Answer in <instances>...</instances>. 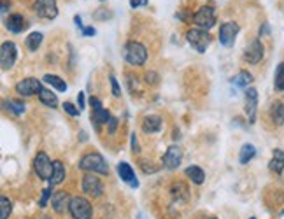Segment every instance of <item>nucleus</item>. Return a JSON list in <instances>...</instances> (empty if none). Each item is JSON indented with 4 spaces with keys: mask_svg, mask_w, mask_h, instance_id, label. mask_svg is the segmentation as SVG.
<instances>
[{
    "mask_svg": "<svg viewBox=\"0 0 284 219\" xmlns=\"http://www.w3.org/2000/svg\"><path fill=\"white\" fill-rule=\"evenodd\" d=\"M65 174H67V170H65L63 163H62L60 159L53 161V175H51V181H49V186H56V184L63 183Z\"/></svg>",
    "mask_w": 284,
    "mask_h": 219,
    "instance_id": "aec40b11",
    "label": "nucleus"
},
{
    "mask_svg": "<svg viewBox=\"0 0 284 219\" xmlns=\"http://www.w3.org/2000/svg\"><path fill=\"white\" fill-rule=\"evenodd\" d=\"M144 79H146V83L149 84V86H156V84L160 83V76L156 74V72H148L144 76Z\"/></svg>",
    "mask_w": 284,
    "mask_h": 219,
    "instance_id": "72a5a7b5",
    "label": "nucleus"
},
{
    "mask_svg": "<svg viewBox=\"0 0 284 219\" xmlns=\"http://www.w3.org/2000/svg\"><path fill=\"white\" fill-rule=\"evenodd\" d=\"M77 105H79L81 111L86 107V98H84V93L83 92H79V95H77Z\"/></svg>",
    "mask_w": 284,
    "mask_h": 219,
    "instance_id": "ea45409f",
    "label": "nucleus"
},
{
    "mask_svg": "<svg viewBox=\"0 0 284 219\" xmlns=\"http://www.w3.org/2000/svg\"><path fill=\"white\" fill-rule=\"evenodd\" d=\"M44 83H48L49 86H53L55 90H58V92L65 93L67 92V83H65V79H62L60 76H55V74H46L44 76Z\"/></svg>",
    "mask_w": 284,
    "mask_h": 219,
    "instance_id": "393cba45",
    "label": "nucleus"
},
{
    "mask_svg": "<svg viewBox=\"0 0 284 219\" xmlns=\"http://www.w3.org/2000/svg\"><path fill=\"white\" fill-rule=\"evenodd\" d=\"M40 88H42V84H40L39 79H35V77H27V79L16 83L14 90H16V93L20 96H32V95H39Z\"/></svg>",
    "mask_w": 284,
    "mask_h": 219,
    "instance_id": "9b49d317",
    "label": "nucleus"
},
{
    "mask_svg": "<svg viewBox=\"0 0 284 219\" xmlns=\"http://www.w3.org/2000/svg\"><path fill=\"white\" fill-rule=\"evenodd\" d=\"M51 203H53L55 212L62 214V212H65V209H68L70 196H68V193H65V191H56L55 195H53V198H51Z\"/></svg>",
    "mask_w": 284,
    "mask_h": 219,
    "instance_id": "6ab92c4d",
    "label": "nucleus"
},
{
    "mask_svg": "<svg viewBox=\"0 0 284 219\" xmlns=\"http://www.w3.org/2000/svg\"><path fill=\"white\" fill-rule=\"evenodd\" d=\"M63 111L67 112L68 116H74V118L81 114V109L76 107L74 104H70V102H65V104H63Z\"/></svg>",
    "mask_w": 284,
    "mask_h": 219,
    "instance_id": "473e14b6",
    "label": "nucleus"
},
{
    "mask_svg": "<svg viewBox=\"0 0 284 219\" xmlns=\"http://www.w3.org/2000/svg\"><path fill=\"white\" fill-rule=\"evenodd\" d=\"M12 212V203L7 196H2L0 198V219H9Z\"/></svg>",
    "mask_w": 284,
    "mask_h": 219,
    "instance_id": "7c9ffc66",
    "label": "nucleus"
},
{
    "mask_svg": "<svg viewBox=\"0 0 284 219\" xmlns=\"http://www.w3.org/2000/svg\"><path fill=\"white\" fill-rule=\"evenodd\" d=\"M116 126H118V120L116 118H111V121H109V133H114Z\"/></svg>",
    "mask_w": 284,
    "mask_h": 219,
    "instance_id": "a19ab883",
    "label": "nucleus"
},
{
    "mask_svg": "<svg viewBox=\"0 0 284 219\" xmlns=\"http://www.w3.org/2000/svg\"><path fill=\"white\" fill-rule=\"evenodd\" d=\"M246 114H248L249 123H254L256 121V111H258V92L254 88H248L246 90Z\"/></svg>",
    "mask_w": 284,
    "mask_h": 219,
    "instance_id": "ddd939ff",
    "label": "nucleus"
},
{
    "mask_svg": "<svg viewBox=\"0 0 284 219\" xmlns=\"http://www.w3.org/2000/svg\"><path fill=\"white\" fill-rule=\"evenodd\" d=\"M232 83L235 84L237 88H246V90H248V86L252 83V76L248 70H240L239 74L232 79Z\"/></svg>",
    "mask_w": 284,
    "mask_h": 219,
    "instance_id": "bb28decb",
    "label": "nucleus"
},
{
    "mask_svg": "<svg viewBox=\"0 0 284 219\" xmlns=\"http://www.w3.org/2000/svg\"><path fill=\"white\" fill-rule=\"evenodd\" d=\"M270 118H272V121L277 125V126L284 125V104L283 102H274L272 107H270Z\"/></svg>",
    "mask_w": 284,
    "mask_h": 219,
    "instance_id": "b1692460",
    "label": "nucleus"
},
{
    "mask_svg": "<svg viewBox=\"0 0 284 219\" xmlns=\"http://www.w3.org/2000/svg\"><path fill=\"white\" fill-rule=\"evenodd\" d=\"M240 32L239 23L235 21H226L220 27V42L223 44L224 48H232L235 44V39Z\"/></svg>",
    "mask_w": 284,
    "mask_h": 219,
    "instance_id": "6e6552de",
    "label": "nucleus"
},
{
    "mask_svg": "<svg viewBox=\"0 0 284 219\" xmlns=\"http://www.w3.org/2000/svg\"><path fill=\"white\" fill-rule=\"evenodd\" d=\"M256 156V148L252 144H244L242 149H240V155H239V161L242 165H248L252 158Z\"/></svg>",
    "mask_w": 284,
    "mask_h": 219,
    "instance_id": "a878e982",
    "label": "nucleus"
},
{
    "mask_svg": "<svg viewBox=\"0 0 284 219\" xmlns=\"http://www.w3.org/2000/svg\"><path fill=\"white\" fill-rule=\"evenodd\" d=\"M161 125H163V121H161L160 116H146L144 121H142V130H144V133H158L161 130Z\"/></svg>",
    "mask_w": 284,
    "mask_h": 219,
    "instance_id": "a211bd4d",
    "label": "nucleus"
},
{
    "mask_svg": "<svg viewBox=\"0 0 284 219\" xmlns=\"http://www.w3.org/2000/svg\"><path fill=\"white\" fill-rule=\"evenodd\" d=\"M130 142H132V153H133V155H139L140 148H139V142H137L135 133H132V137H130Z\"/></svg>",
    "mask_w": 284,
    "mask_h": 219,
    "instance_id": "e433bc0d",
    "label": "nucleus"
},
{
    "mask_svg": "<svg viewBox=\"0 0 284 219\" xmlns=\"http://www.w3.org/2000/svg\"><path fill=\"white\" fill-rule=\"evenodd\" d=\"M140 168H142L146 174H155V172H158V167L151 165V161H146V159H142V161H140Z\"/></svg>",
    "mask_w": 284,
    "mask_h": 219,
    "instance_id": "c9c22d12",
    "label": "nucleus"
},
{
    "mask_svg": "<svg viewBox=\"0 0 284 219\" xmlns=\"http://www.w3.org/2000/svg\"><path fill=\"white\" fill-rule=\"evenodd\" d=\"M263 58V44L260 42V39H254L244 51V60L251 65H256Z\"/></svg>",
    "mask_w": 284,
    "mask_h": 219,
    "instance_id": "2eb2a0df",
    "label": "nucleus"
},
{
    "mask_svg": "<svg viewBox=\"0 0 284 219\" xmlns=\"http://www.w3.org/2000/svg\"><path fill=\"white\" fill-rule=\"evenodd\" d=\"M42 219H51V218H48V216H44V218H42Z\"/></svg>",
    "mask_w": 284,
    "mask_h": 219,
    "instance_id": "a18cd8bd",
    "label": "nucleus"
},
{
    "mask_svg": "<svg viewBox=\"0 0 284 219\" xmlns=\"http://www.w3.org/2000/svg\"><path fill=\"white\" fill-rule=\"evenodd\" d=\"M270 32V28H268V25L267 23H263L260 27V37H263V35H267V33Z\"/></svg>",
    "mask_w": 284,
    "mask_h": 219,
    "instance_id": "79ce46f5",
    "label": "nucleus"
},
{
    "mask_svg": "<svg viewBox=\"0 0 284 219\" xmlns=\"http://www.w3.org/2000/svg\"><path fill=\"white\" fill-rule=\"evenodd\" d=\"M209 219H216V218H209Z\"/></svg>",
    "mask_w": 284,
    "mask_h": 219,
    "instance_id": "49530a36",
    "label": "nucleus"
},
{
    "mask_svg": "<svg viewBox=\"0 0 284 219\" xmlns=\"http://www.w3.org/2000/svg\"><path fill=\"white\" fill-rule=\"evenodd\" d=\"M53 195H55V193H53V186L46 188L44 191H42V196H40V200H39L40 207H46V205H48V200L53 198Z\"/></svg>",
    "mask_w": 284,
    "mask_h": 219,
    "instance_id": "2f4dec72",
    "label": "nucleus"
},
{
    "mask_svg": "<svg viewBox=\"0 0 284 219\" xmlns=\"http://www.w3.org/2000/svg\"><path fill=\"white\" fill-rule=\"evenodd\" d=\"M4 105H5V109H9L12 114H16V116H21L25 112V104L21 100H4Z\"/></svg>",
    "mask_w": 284,
    "mask_h": 219,
    "instance_id": "c756f323",
    "label": "nucleus"
},
{
    "mask_svg": "<svg viewBox=\"0 0 284 219\" xmlns=\"http://www.w3.org/2000/svg\"><path fill=\"white\" fill-rule=\"evenodd\" d=\"M118 174H120L121 181H125V183L130 184L132 188H139V181H137L135 177V172H133V168L130 167L126 161L118 163Z\"/></svg>",
    "mask_w": 284,
    "mask_h": 219,
    "instance_id": "f3484780",
    "label": "nucleus"
},
{
    "mask_svg": "<svg viewBox=\"0 0 284 219\" xmlns=\"http://www.w3.org/2000/svg\"><path fill=\"white\" fill-rule=\"evenodd\" d=\"M123 56L130 65L140 67V65H144L146 60H148V49H146L144 44L137 42V40H130V42L125 44Z\"/></svg>",
    "mask_w": 284,
    "mask_h": 219,
    "instance_id": "f03ea898",
    "label": "nucleus"
},
{
    "mask_svg": "<svg viewBox=\"0 0 284 219\" xmlns=\"http://www.w3.org/2000/svg\"><path fill=\"white\" fill-rule=\"evenodd\" d=\"M193 21L202 30H211L216 25V11L211 5H204V7H200L193 14Z\"/></svg>",
    "mask_w": 284,
    "mask_h": 219,
    "instance_id": "39448f33",
    "label": "nucleus"
},
{
    "mask_svg": "<svg viewBox=\"0 0 284 219\" xmlns=\"http://www.w3.org/2000/svg\"><path fill=\"white\" fill-rule=\"evenodd\" d=\"M74 23H76V27L77 28H81V30H83V20H81V16H74Z\"/></svg>",
    "mask_w": 284,
    "mask_h": 219,
    "instance_id": "37998d69",
    "label": "nucleus"
},
{
    "mask_svg": "<svg viewBox=\"0 0 284 219\" xmlns=\"http://www.w3.org/2000/svg\"><path fill=\"white\" fill-rule=\"evenodd\" d=\"M83 191L93 198H98L104 193V186H102L98 177H95L93 174H86L83 177Z\"/></svg>",
    "mask_w": 284,
    "mask_h": 219,
    "instance_id": "f8f14e48",
    "label": "nucleus"
},
{
    "mask_svg": "<svg viewBox=\"0 0 284 219\" xmlns=\"http://www.w3.org/2000/svg\"><path fill=\"white\" fill-rule=\"evenodd\" d=\"M149 4V0H130V5L132 9H137V7H144V5Z\"/></svg>",
    "mask_w": 284,
    "mask_h": 219,
    "instance_id": "4c0bfd02",
    "label": "nucleus"
},
{
    "mask_svg": "<svg viewBox=\"0 0 284 219\" xmlns=\"http://www.w3.org/2000/svg\"><path fill=\"white\" fill-rule=\"evenodd\" d=\"M33 170L42 181H51L53 161L46 153H37V156L33 158Z\"/></svg>",
    "mask_w": 284,
    "mask_h": 219,
    "instance_id": "0eeeda50",
    "label": "nucleus"
},
{
    "mask_svg": "<svg viewBox=\"0 0 284 219\" xmlns=\"http://www.w3.org/2000/svg\"><path fill=\"white\" fill-rule=\"evenodd\" d=\"M81 32H83L84 37H93L96 33V30H95V27H84Z\"/></svg>",
    "mask_w": 284,
    "mask_h": 219,
    "instance_id": "58836bf2",
    "label": "nucleus"
},
{
    "mask_svg": "<svg viewBox=\"0 0 284 219\" xmlns=\"http://www.w3.org/2000/svg\"><path fill=\"white\" fill-rule=\"evenodd\" d=\"M33 11L42 20H55L58 16V5L56 0H35L33 2Z\"/></svg>",
    "mask_w": 284,
    "mask_h": 219,
    "instance_id": "1a4fd4ad",
    "label": "nucleus"
},
{
    "mask_svg": "<svg viewBox=\"0 0 284 219\" xmlns=\"http://www.w3.org/2000/svg\"><path fill=\"white\" fill-rule=\"evenodd\" d=\"M5 28L12 33H21L23 30H27L28 28V23L23 18V14L14 12V14H9V18L5 20Z\"/></svg>",
    "mask_w": 284,
    "mask_h": 219,
    "instance_id": "dca6fc26",
    "label": "nucleus"
},
{
    "mask_svg": "<svg viewBox=\"0 0 284 219\" xmlns=\"http://www.w3.org/2000/svg\"><path fill=\"white\" fill-rule=\"evenodd\" d=\"M39 100L46 105V107L55 109L56 105H58V96H56L55 93L51 92V90H48V88H44V86L40 88V92H39Z\"/></svg>",
    "mask_w": 284,
    "mask_h": 219,
    "instance_id": "4be33fe9",
    "label": "nucleus"
},
{
    "mask_svg": "<svg viewBox=\"0 0 284 219\" xmlns=\"http://www.w3.org/2000/svg\"><path fill=\"white\" fill-rule=\"evenodd\" d=\"M251 219H256V218H251Z\"/></svg>",
    "mask_w": 284,
    "mask_h": 219,
    "instance_id": "de8ad7c7",
    "label": "nucleus"
},
{
    "mask_svg": "<svg viewBox=\"0 0 284 219\" xmlns=\"http://www.w3.org/2000/svg\"><path fill=\"white\" fill-rule=\"evenodd\" d=\"M109 81H111L112 95L116 96V98H120V96H121V88H120V84H118V79L114 76H111V77H109Z\"/></svg>",
    "mask_w": 284,
    "mask_h": 219,
    "instance_id": "f704fd0d",
    "label": "nucleus"
},
{
    "mask_svg": "<svg viewBox=\"0 0 284 219\" xmlns=\"http://www.w3.org/2000/svg\"><path fill=\"white\" fill-rule=\"evenodd\" d=\"M186 40H188L189 46H191L195 51L205 53L209 46H211L212 37L207 30H202V28H189L188 32H186Z\"/></svg>",
    "mask_w": 284,
    "mask_h": 219,
    "instance_id": "7ed1b4c3",
    "label": "nucleus"
},
{
    "mask_svg": "<svg viewBox=\"0 0 284 219\" xmlns=\"http://www.w3.org/2000/svg\"><path fill=\"white\" fill-rule=\"evenodd\" d=\"M186 177H188L191 183L195 184H204L205 181V172L202 170L200 167H196V165H191V167L186 168Z\"/></svg>",
    "mask_w": 284,
    "mask_h": 219,
    "instance_id": "5701e85b",
    "label": "nucleus"
},
{
    "mask_svg": "<svg viewBox=\"0 0 284 219\" xmlns=\"http://www.w3.org/2000/svg\"><path fill=\"white\" fill-rule=\"evenodd\" d=\"M90 105H92V123L96 131H100V125H107L111 121V114L102 107V102L96 96L90 98Z\"/></svg>",
    "mask_w": 284,
    "mask_h": 219,
    "instance_id": "423d86ee",
    "label": "nucleus"
},
{
    "mask_svg": "<svg viewBox=\"0 0 284 219\" xmlns=\"http://www.w3.org/2000/svg\"><path fill=\"white\" fill-rule=\"evenodd\" d=\"M68 212L74 219H92V203L84 196H72L68 203Z\"/></svg>",
    "mask_w": 284,
    "mask_h": 219,
    "instance_id": "20e7f679",
    "label": "nucleus"
},
{
    "mask_svg": "<svg viewBox=\"0 0 284 219\" xmlns=\"http://www.w3.org/2000/svg\"><path fill=\"white\" fill-rule=\"evenodd\" d=\"M16 58H18L16 44L11 42V40L2 44V48H0V65H2V70H9L12 65L16 63Z\"/></svg>",
    "mask_w": 284,
    "mask_h": 219,
    "instance_id": "9d476101",
    "label": "nucleus"
},
{
    "mask_svg": "<svg viewBox=\"0 0 284 219\" xmlns=\"http://www.w3.org/2000/svg\"><path fill=\"white\" fill-rule=\"evenodd\" d=\"M274 88L277 92H284V62H281L276 68V77H274Z\"/></svg>",
    "mask_w": 284,
    "mask_h": 219,
    "instance_id": "c85d7f7f",
    "label": "nucleus"
},
{
    "mask_svg": "<svg viewBox=\"0 0 284 219\" xmlns=\"http://www.w3.org/2000/svg\"><path fill=\"white\" fill-rule=\"evenodd\" d=\"M42 37L44 35H42L40 32H32L27 37V48L30 49V51H37L39 46L42 44Z\"/></svg>",
    "mask_w": 284,
    "mask_h": 219,
    "instance_id": "cd10ccee",
    "label": "nucleus"
},
{
    "mask_svg": "<svg viewBox=\"0 0 284 219\" xmlns=\"http://www.w3.org/2000/svg\"><path fill=\"white\" fill-rule=\"evenodd\" d=\"M7 0H2V14H5V12H7Z\"/></svg>",
    "mask_w": 284,
    "mask_h": 219,
    "instance_id": "c03bdc74",
    "label": "nucleus"
},
{
    "mask_svg": "<svg viewBox=\"0 0 284 219\" xmlns=\"http://www.w3.org/2000/svg\"><path fill=\"white\" fill-rule=\"evenodd\" d=\"M181 159H183V151H181L179 146H170V148L167 149V153L163 155V167L167 168V170H176V168H179L181 165Z\"/></svg>",
    "mask_w": 284,
    "mask_h": 219,
    "instance_id": "4468645a",
    "label": "nucleus"
},
{
    "mask_svg": "<svg viewBox=\"0 0 284 219\" xmlns=\"http://www.w3.org/2000/svg\"><path fill=\"white\" fill-rule=\"evenodd\" d=\"M77 167L84 172H90V174H109V165L105 163L104 156L100 153H86L83 158L79 159Z\"/></svg>",
    "mask_w": 284,
    "mask_h": 219,
    "instance_id": "f257e3e1",
    "label": "nucleus"
},
{
    "mask_svg": "<svg viewBox=\"0 0 284 219\" xmlns=\"http://www.w3.org/2000/svg\"><path fill=\"white\" fill-rule=\"evenodd\" d=\"M268 168L274 172V174H283L284 170V151L281 149H274V155L270 163H268Z\"/></svg>",
    "mask_w": 284,
    "mask_h": 219,
    "instance_id": "412c9836",
    "label": "nucleus"
}]
</instances>
